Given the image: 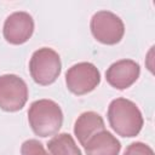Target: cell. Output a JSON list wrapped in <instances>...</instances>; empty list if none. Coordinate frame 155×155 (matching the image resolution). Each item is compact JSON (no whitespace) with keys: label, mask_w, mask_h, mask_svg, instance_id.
<instances>
[{"label":"cell","mask_w":155,"mask_h":155,"mask_svg":"<svg viewBox=\"0 0 155 155\" xmlns=\"http://www.w3.org/2000/svg\"><path fill=\"white\" fill-rule=\"evenodd\" d=\"M108 120L111 128L121 137H136L143 127L140 110L126 98H116L109 104Z\"/></svg>","instance_id":"1"},{"label":"cell","mask_w":155,"mask_h":155,"mask_svg":"<svg viewBox=\"0 0 155 155\" xmlns=\"http://www.w3.org/2000/svg\"><path fill=\"white\" fill-rule=\"evenodd\" d=\"M28 120L33 132L39 137L54 136L63 124L61 107L51 99H39L31 103Z\"/></svg>","instance_id":"2"},{"label":"cell","mask_w":155,"mask_h":155,"mask_svg":"<svg viewBox=\"0 0 155 155\" xmlns=\"http://www.w3.org/2000/svg\"><path fill=\"white\" fill-rule=\"evenodd\" d=\"M61 68L59 54L50 47H42L35 51L29 62V71L33 80L42 86L54 82L61 74Z\"/></svg>","instance_id":"3"},{"label":"cell","mask_w":155,"mask_h":155,"mask_svg":"<svg viewBox=\"0 0 155 155\" xmlns=\"http://www.w3.org/2000/svg\"><path fill=\"white\" fill-rule=\"evenodd\" d=\"M91 33L93 38L104 45L120 42L125 34L122 19L110 11H98L91 18Z\"/></svg>","instance_id":"4"},{"label":"cell","mask_w":155,"mask_h":155,"mask_svg":"<svg viewBox=\"0 0 155 155\" xmlns=\"http://www.w3.org/2000/svg\"><path fill=\"white\" fill-rule=\"evenodd\" d=\"M99 82V70L88 62L74 64L65 73V84L68 90L78 96H82L93 91Z\"/></svg>","instance_id":"5"},{"label":"cell","mask_w":155,"mask_h":155,"mask_svg":"<svg viewBox=\"0 0 155 155\" xmlns=\"http://www.w3.org/2000/svg\"><path fill=\"white\" fill-rule=\"evenodd\" d=\"M28 101V87L23 79L15 74L0 76V108L5 111H18Z\"/></svg>","instance_id":"6"},{"label":"cell","mask_w":155,"mask_h":155,"mask_svg":"<svg viewBox=\"0 0 155 155\" xmlns=\"http://www.w3.org/2000/svg\"><path fill=\"white\" fill-rule=\"evenodd\" d=\"M34 31L33 17L23 11L11 13L4 23V38L12 45H22L27 42Z\"/></svg>","instance_id":"7"},{"label":"cell","mask_w":155,"mask_h":155,"mask_svg":"<svg viewBox=\"0 0 155 155\" xmlns=\"http://www.w3.org/2000/svg\"><path fill=\"white\" fill-rule=\"evenodd\" d=\"M139 64L131 59H121L113 63L105 71V79L110 86L117 90L128 88L139 78Z\"/></svg>","instance_id":"8"},{"label":"cell","mask_w":155,"mask_h":155,"mask_svg":"<svg viewBox=\"0 0 155 155\" xmlns=\"http://www.w3.org/2000/svg\"><path fill=\"white\" fill-rule=\"evenodd\" d=\"M104 121L103 117L94 113V111H85L82 113L75 121L74 125V133L78 138V140L85 145L86 142L93 137L96 133L104 131Z\"/></svg>","instance_id":"9"},{"label":"cell","mask_w":155,"mask_h":155,"mask_svg":"<svg viewBox=\"0 0 155 155\" xmlns=\"http://www.w3.org/2000/svg\"><path fill=\"white\" fill-rule=\"evenodd\" d=\"M86 155H119L121 144L108 131H101L91 137L84 145Z\"/></svg>","instance_id":"10"},{"label":"cell","mask_w":155,"mask_h":155,"mask_svg":"<svg viewBox=\"0 0 155 155\" xmlns=\"http://www.w3.org/2000/svg\"><path fill=\"white\" fill-rule=\"evenodd\" d=\"M51 155H82L74 138L69 133H59L47 143Z\"/></svg>","instance_id":"11"},{"label":"cell","mask_w":155,"mask_h":155,"mask_svg":"<svg viewBox=\"0 0 155 155\" xmlns=\"http://www.w3.org/2000/svg\"><path fill=\"white\" fill-rule=\"evenodd\" d=\"M22 155H48L44 145L36 139H28L21 147Z\"/></svg>","instance_id":"12"},{"label":"cell","mask_w":155,"mask_h":155,"mask_svg":"<svg viewBox=\"0 0 155 155\" xmlns=\"http://www.w3.org/2000/svg\"><path fill=\"white\" fill-rule=\"evenodd\" d=\"M124 155H154V151L149 145L142 142H134L126 148Z\"/></svg>","instance_id":"13"}]
</instances>
